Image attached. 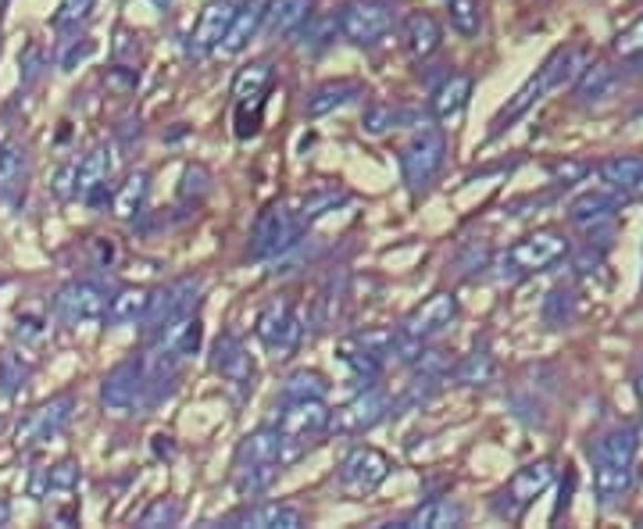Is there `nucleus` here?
<instances>
[{
	"label": "nucleus",
	"instance_id": "17",
	"mask_svg": "<svg viewBox=\"0 0 643 529\" xmlns=\"http://www.w3.org/2000/svg\"><path fill=\"white\" fill-rule=\"evenodd\" d=\"M72 408H75V400H72L69 394L51 397V400H47V405H40V408L32 411L29 419L19 426V437H14V444H19V447H32V444L54 440L58 433H61L64 426H69Z\"/></svg>",
	"mask_w": 643,
	"mask_h": 529
},
{
	"label": "nucleus",
	"instance_id": "52",
	"mask_svg": "<svg viewBox=\"0 0 643 529\" xmlns=\"http://www.w3.org/2000/svg\"><path fill=\"white\" fill-rule=\"evenodd\" d=\"M590 175V165L586 162H554L551 165V180L558 186H572V183H583Z\"/></svg>",
	"mask_w": 643,
	"mask_h": 529
},
{
	"label": "nucleus",
	"instance_id": "2",
	"mask_svg": "<svg viewBox=\"0 0 643 529\" xmlns=\"http://www.w3.org/2000/svg\"><path fill=\"white\" fill-rule=\"evenodd\" d=\"M333 411L326 408V397H304V400H283V408L276 415L279 437H283V465L297 461L312 447L318 433L329 429Z\"/></svg>",
	"mask_w": 643,
	"mask_h": 529
},
{
	"label": "nucleus",
	"instance_id": "34",
	"mask_svg": "<svg viewBox=\"0 0 643 529\" xmlns=\"http://www.w3.org/2000/svg\"><path fill=\"white\" fill-rule=\"evenodd\" d=\"M450 376L465 383V387H490L497 379V362L487 347H476L472 355H465L458 365H450Z\"/></svg>",
	"mask_w": 643,
	"mask_h": 529
},
{
	"label": "nucleus",
	"instance_id": "27",
	"mask_svg": "<svg viewBox=\"0 0 643 529\" xmlns=\"http://www.w3.org/2000/svg\"><path fill=\"white\" fill-rule=\"evenodd\" d=\"M636 447H640V437L636 429H608L604 437L593 440L590 447V458L593 465H633L636 461Z\"/></svg>",
	"mask_w": 643,
	"mask_h": 529
},
{
	"label": "nucleus",
	"instance_id": "47",
	"mask_svg": "<svg viewBox=\"0 0 643 529\" xmlns=\"http://www.w3.org/2000/svg\"><path fill=\"white\" fill-rule=\"evenodd\" d=\"M397 119H400V111L394 108V104H368L365 108V119H361V125H365V133H372V136H382V133H390L394 125H397Z\"/></svg>",
	"mask_w": 643,
	"mask_h": 529
},
{
	"label": "nucleus",
	"instance_id": "21",
	"mask_svg": "<svg viewBox=\"0 0 643 529\" xmlns=\"http://www.w3.org/2000/svg\"><path fill=\"white\" fill-rule=\"evenodd\" d=\"M400 40H405L411 58L426 61V58H432L440 51L443 29L429 11H411V14H405V22H400Z\"/></svg>",
	"mask_w": 643,
	"mask_h": 529
},
{
	"label": "nucleus",
	"instance_id": "29",
	"mask_svg": "<svg viewBox=\"0 0 643 529\" xmlns=\"http://www.w3.org/2000/svg\"><path fill=\"white\" fill-rule=\"evenodd\" d=\"M151 297H154V291H147V286H122L115 297H108L104 318L111 326L143 323V315H147V308H151Z\"/></svg>",
	"mask_w": 643,
	"mask_h": 529
},
{
	"label": "nucleus",
	"instance_id": "57",
	"mask_svg": "<svg viewBox=\"0 0 643 529\" xmlns=\"http://www.w3.org/2000/svg\"><path fill=\"white\" fill-rule=\"evenodd\" d=\"M636 397L643 400V368H640V376H636Z\"/></svg>",
	"mask_w": 643,
	"mask_h": 529
},
{
	"label": "nucleus",
	"instance_id": "14",
	"mask_svg": "<svg viewBox=\"0 0 643 529\" xmlns=\"http://www.w3.org/2000/svg\"><path fill=\"white\" fill-rule=\"evenodd\" d=\"M386 415H390V400H386L382 390L368 387V390H361L354 400H347L344 408H336V411H333L329 429H333V433H340V437H358V433L379 426V423L386 419Z\"/></svg>",
	"mask_w": 643,
	"mask_h": 529
},
{
	"label": "nucleus",
	"instance_id": "36",
	"mask_svg": "<svg viewBox=\"0 0 643 529\" xmlns=\"http://www.w3.org/2000/svg\"><path fill=\"white\" fill-rule=\"evenodd\" d=\"M272 61H251V65H244L236 72L233 79V98L236 101H257L265 98L268 87H272Z\"/></svg>",
	"mask_w": 643,
	"mask_h": 529
},
{
	"label": "nucleus",
	"instance_id": "3",
	"mask_svg": "<svg viewBox=\"0 0 643 529\" xmlns=\"http://www.w3.org/2000/svg\"><path fill=\"white\" fill-rule=\"evenodd\" d=\"M569 254V240L565 233L558 230H537L529 233L525 240H519L514 247H508L501 258L493 262L497 268V279H522V276H533V272L551 268L554 262H561Z\"/></svg>",
	"mask_w": 643,
	"mask_h": 529
},
{
	"label": "nucleus",
	"instance_id": "1",
	"mask_svg": "<svg viewBox=\"0 0 643 529\" xmlns=\"http://www.w3.org/2000/svg\"><path fill=\"white\" fill-rule=\"evenodd\" d=\"M590 65V58H586V47H561V51H554L551 58L543 61V65L525 79V83L519 87V93L497 111V119L490 122L493 125V136L497 133H504L511 122H519L522 115L533 104H540L543 98H551V93L558 90H565V87H575V79L579 72H583Z\"/></svg>",
	"mask_w": 643,
	"mask_h": 529
},
{
	"label": "nucleus",
	"instance_id": "44",
	"mask_svg": "<svg viewBox=\"0 0 643 529\" xmlns=\"http://www.w3.org/2000/svg\"><path fill=\"white\" fill-rule=\"evenodd\" d=\"M180 516H183V508H180V501H172V497H154V501L147 505L136 516V526H143V529H154V526H175L180 522Z\"/></svg>",
	"mask_w": 643,
	"mask_h": 529
},
{
	"label": "nucleus",
	"instance_id": "48",
	"mask_svg": "<svg viewBox=\"0 0 643 529\" xmlns=\"http://www.w3.org/2000/svg\"><path fill=\"white\" fill-rule=\"evenodd\" d=\"M93 4H96V0H61V8L54 14V26L58 29H79L90 19Z\"/></svg>",
	"mask_w": 643,
	"mask_h": 529
},
{
	"label": "nucleus",
	"instance_id": "49",
	"mask_svg": "<svg viewBox=\"0 0 643 529\" xmlns=\"http://www.w3.org/2000/svg\"><path fill=\"white\" fill-rule=\"evenodd\" d=\"M611 47H615L619 58H640L643 54V14H640L633 26H625Z\"/></svg>",
	"mask_w": 643,
	"mask_h": 529
},
{
	"label": "nucleus",
	"instance_id": "38",
	"mask_svg": "<svg viewBox=\"0 0 643 529\" xmlns=\"http://www.w3.org/2000/svg\"><path fill=\"white\" fill-rule=\"evenodd\" d=\"M329 379L318 368H297L283 379V400H304V397H326Z\"/></svg>",
	"mask_w": 643,
	"mask_h": 529
},
{
	"label": "nucleus",
	"instance_id": "55",
	"mask_svg": "<svg viewBox=\"0 0 643 529\" xmlns=\"http://www.w3.org/2000/svg\"><path fill=\"white\" fill-rule=\"evenodd\" d=\"M90 54H93V40H83V47L75 43L69 54H61V69H75V61H83Z\"/></svg>",
	"mask_w": 643,
	"mask_h": 529
},
{
	"label": "nucleus",
	"instance_id": "35",
	"mask_svg": "<svg viewBox=\"0 0 643 529\" xmlns=\"http://www.w3.org/2000/svg\"><path fill=\"white\" fill-rule=\"evenodd\" d=\"M25 180V147L19 140L0 143V197L11 201Z\"/></svg>",
	"mask_w": 643,
	"mask_h": 529
},
{
	"label": "nucleus",
	"instance_id": "6",
	"mask_svg": "<svg viewBox=\"0 0 643 529\" xmlns=\"http://www.w3.org/2000/svg\"><path fill=\"white\" fill-rule=\"evenodd\" d=\"M554 461L551 458H540V461H529L514 472L508 484L493 494V516L497 519H508V522H519L525 516V508L537 501V497L554 484Z\"/></svg>",
	"mask_w": 643,
	"mask_h": 529
},
{
	"label": "nucleus",
	"instance_id": "59",
	"mask_svg": "<svg viewBox=\"0 0 643 529\" xmlns=\"http://www.w3.org/2000/svg\"><path fill=\"white\" fill-rule=\"evenodd\" d=\"M640 526H643V519H640Z\"/></svg>",
	"mask_w": 643,
	"mask_h": 529
},
{
	"label": "nucleus",
	"instance_id": "60",
	"mask_svg": "<svg viewBox=\"0 0 643 529\" xmlns=\"http://www.w3.org/2000/svg\"><path fill=\"white\" fill-rule=\"evenodd\" d=\"M382 4H386V0H382Z\"/></svg>",
	"mask_w": 643,
	"mask_h": 529
},
{
	"label": "nucleus",
	"instance_id": "39",
	"mask_svg": "<svg viewBox=\"0 0 643 529\" xmlns=\"http://www.w3.org/2000/svg\"><path fill=\"white\" fill-rule=\"evenodd\" d=\"M340 301H344V276L336 279L329 276L326 286L318 291L315 304H312V318H315V329H329L336 323V315H340Z\"/></svg>",
	"mask_w": 643,
	"mask_h": 529
},
{
	"label": "nucleus",
	"instance_id": "25",
	"mask_svg": "<svg viewBox=\"0 0 643 529\" xmlns=\"http://www.w3.org/2000/svg\"><path fill=\"white\" fill-rule=\"evenodd\" d=\"M147 194H151V172L147 169L129 172L119 183L115 197H111V215L119 222H133L143 212V204H147Z\"/></svg>",
	"mask_w": 643,
	"mask_h": 529
},
{
	"label": "nucleus",
	"instance_id": "51",
	"mask_svg": "<svg viewBox=\"0 0 643 529\" xmlns=\"http://www.w3.org/2000/svg\"><path fill=\"white\" fill-rule=\"evenodd\" d=\"M47 479H51V490H75L83 472H79V465L72 458H64L54 465V469H47Z\"/></svg>",
	"mask_w": 643,
	"mask_h": 529
},
{
	"label": "nucleus",
	"instance_id": "12",
	"mask_svg": "<svg viewBox=\"0 0 643 529\" xmlns=\"http://www.w3.org/2000/svg\"><path fill=\"white\" fill-rule=\"evenodd\" d=\"M108 312V294L104 286H96L90 279H72L64 283L54 294V315L64 326H86V323H101Z\"/></svg>",
	"mask_w": 643,
	"mask_h": 529
},
{
	"label": "nucleus",
	"instance_id": "33",
	"mask_svg": "<svg viewBox=\"0 0 643 529\" xmlns=\"http://www.w3.org/2000/svg\"><path fill=\"white\" fill-rule=\"evenodd\" d=\"M161 344L172 347L180 358H190V355H197L201 344H204V323H201V315L197 312H190L183 318H175V323L157 336Z\"/></svg>",
	"mask_w": 643,
	"mask_h": 529
},
{
	"label": "nucleus",
	"instance_id": "30",
	"mask_svg": "<svg viewBox=\"0 0 643 529\" xmlns=\"http://www.w3.org/2000/svg\"><path fill=\"white\" fill-rule=\"evenodd\" d=\"M598 175L619 194H636L643 186V157L636 154H611L598 165Z\"/></svg>",
	"mask_w": 643,
	"mask_h": 529
},
{
	"label": "nucleus",
	"instance_id": "32",
	"mask_svg": "<svg viewBox=\"0 0 643 529\" xmlns=\"http://www.w3.org/2000/svg\"><path fill=\"white\" fill-rule=\"evenodd\" d=\"M593 490L604 508L619 505L633 490V465H593Z\"/></svg>",
	"mask_w": 643,
	"mask_h": 529
},
{
	"label": "nucleus",
	"instance_id": "28",
	"mask_svg": "<svg viewBox=\"0 0 643 529\" xmlns=\"http://www.w3.org/2000/svg\"><path fill=\"white\" fill-rule=\"evenodd\" d=\"M308 14H312V0H268L262 26L272 40H279V37L297 33V29L308 22Z\"/></svg>",
	"mask_w": 643,
	"mask_h": 529
},
{
	"label": "nucleus",
	"instance_id": "5",
	"mask_svg": "<svg viewBox=\"0 0 643 529\" xmlns=\"http://www.w3.org/2000/svg\"><path fill=\"white\" fill-rule=\"evenodd\" d=\"M304 222L289 204H268L262 215L254 218L251 230V258L254 262H268V258H283L286 251H294L300 244Z\"/></svg>",
	"mask_w": 643,
	"mask_h": 529
},
{
	"label": "nucleus",
	"instance_id": "37",
	"mask_svg": "<svg viewBox=\"0 0 643 529\" xmlns=\"http://www.w3.org/2000/svg\"><path fill=\"white\" fill-rule=\"evenodd\" d=\"M615 83H619L615 69H608V65H586L583 72H579V79H575V93H579V101L593 104V101H604L608 93L615 90Z\"/></svg>",
	"mask_w": 643,
	"mask_h": 529
},
{
	"label": "nucleus",
	"instance_id": "43",
	"mask_svg": "<svg viewBox=\"0 0 643 529\" xmlns=\"http://www.w3.org/2000/svg\"><path fill=\"white\" fill-rule=\"evenodd\" d=\"M543 318L554 329H565L572 318H575V294L565 291V286H558V291L547 294V301H543Z\"/></svg>",
	"mask_w": 643,
	"mask_h": 529
},
{
	"label": "nucleus",
	"instance_id": "22",
	"mask_svg": "<svg viewBox=\"0 0 643 529\" xmlns=\"http://www.w3.org/2000/svg\"><path fill=\"white\" fill-rule=\"evenodd\" d=\"M622 204V194L619 190H586V194H579L572 204H569V222H575V226H601L604 218L615 215V207Z\"/></svg>",
	"mask_w": 643,
	"mask_h": 529
},
{
	"label": "nucleus",
	"instance_id": "50",
	"mask_svg": "<svg viewBox=\"0 0 643 529\" xmlns=\"http://www.w3.org/2000/svg\"><path fill=\"white\" fill-rule=\"evenodd\" d=\"M207 190H212V175H207V169H201V165H190L186 172H183V183H180V197L183 201H201Z\"/></svg>",
	"mask_w": 643,
	"mask_h": 529
},
{
	"label": "nucleus",
	"instance_id": "11",
	"mask_svg": "<svg viewBox=\"0 0 643 529\" xmlns=\"http://www.w3.org/2000/svg\"><path fill=\"white\" fill-rule=\"evenodd\" d=\"M340 33L358 43V47H376L382 43L386 37H390L394 29V14L390 8L382 4V0H354V4H347L340 11Z\"/></svg>",
	"mask_w": 643,
	"mask_h": 529
},
{
	"label": "nucleus",
	"instance_id": "23",
	"mask_svg": "<svg viewBox=\"0 0 643 529\" xmlns=\"http://www.w3.org/2000/svg\"><path fill=\"white\" fill-rule=\"evenodd\" d=\"M461 522H465V511L458 501H450V497H429L397 529H455Z\"/></svg>",
	"mask_w": 643,
	"mask_h": 529
},
{
	"label": "nucleus",
	"instance_id": "53",
	"mask_svg": "<svg viewBox=\"0 0 643 529\" xmlns=\"http://www.w3.org/2000/svg\"><path fill=\"white\" fill-rule=\"evenodd\" d=\"M51 190L61 197V201H69V197H75V165H64L58 175H54V183H51Z\"/></svg>",
	"mask_w": 643,
	"mask_h": 529
},
{
	"label": "nucleus",
	"instance_id": "20",
	"mask_svg": "<svg viewBox=\"0 0 643 529\" xmlns=\"http://www.w3.org/2000/svg\"><path fill=\"white\" fill-rule=\"evenodd\" d=\"M469 98H472V75L469 72H450L429 98L432 122H455L461 111L469 108Z\"/></svg>",
	"mask_w": 643,
	"mask_h": 529
},
{
	"label": "nucleus",
	"instance_id": "9",
	"mask_svg": "<svg viewBox=\"0 0 643 529\" xmlns=\"http://www.w3.org/2000/svg\"><path fill=\"white\" fill-rule=\"evenodd\" d=\"M101 405L111 415H133L147 408V379H143V362L133 355L119 362L101 383Z\"/></svg>",
	"mask_w": 643,
	"mask_h": 529
},
{
	"label": "nucleus",
	"instance_id": "15",
	"mask_svg": "<svg viewBox=\"0 0 643 529\" xmlns=\"http://www.w3.org/2000/svg\"><path fill=\"white\" fill-rule=\"evenodd\" d=\"M458 297L455 294H447V291H440V294H432L429 301H422L418 308L400 323V329L397 333H405V336H411V340H432L437 333H443L450 323L458 318Z\"/></svg>",
	"mask_w": 643,
	"mask_h": 529
},
{
	"label": "nucleus",
	"instance_id": "40",
	"mask_svg": "<svg viewBox=\"0 0 643 529\" xmlns=\"http://www.w3.org/2000/svg\"><path fill=\"white\" fill-rule=\"evenodd\" d=\"M344 201H347L344 190H336V186H322V190H312V194H304V197H300V204H297V215H300L304 226H308V222L322 218L326 212H333V207H340Z\"/></svg>",
	"mask_w": 643,
	"mask_h": 529
},
{
	"label": "nucleus",
	"instance_id": "19",
	"mask_svg": "<svg viewBox=\"0 0 643 529\" xmlns=\"http://www.w3.org/2000/svg\"><path fill=\"white\" fill-rule=\"evenodd\" d=\"M265 8H268V0H247L244 8H236L233 22H229V29H225V37L215 51L222 58H236L239 51H247V43L257 37V29H262V22H265Z\"/></svg>",
	"mask_w": 643,
	"mask_h": 529
},
{
	"label": "nucleus",
	"instance_id": "13",
	"mask_svg": "<svg viewBox=\"0 0 643 529\" xmlns=\"http://www.w3.org/2000/svg\"><path fill=\"white\" fill-rule=\"evenodd\" d=\"M212 368L229 383L233 397H247L254 390V379H257V368L247 355L244 340L236 333H222L215 347H212Z\"/></svg>",
	"mask_w": 643,
	"mask_h": 529
},
{
	"label": "nucleus",
	"instance_id": "58",
	"mask_svg": "<svg viewBox=\"0 0 643 529\" xmlns=\"http://www.w3.org/2000/svg\"><path fill=\"white\" fill-rule=\"evenodd\" d=\"M151 4H154V8H169V4H172V0H151Z\"/></svg>",
	"mask_w": 643,
	"mask_h": 529
},
{
	"label": "nucleus",
	"instance_id": "42",
	"mask_svg": "<svg viewBox=\"0 0 643 529\" xmlns=\"http://www.w3.org/2000/svg\"><path fill=\"white\" fill-rule=\"evenodd\" d=\"M29 373H32V365L22 358V350H0V390L4 394L22 390Z\"/></svg>",
	"mask_w": 643,
	"mask_h": 529
},
{
	"label": "nucleus",
	"instance_id": "54",
	"mask_svg": "<svg viewBox=\"0 0 643 529\" xmlns=\"http://www.w3.org/2000/svg\"><path fill=\"white\" fill-rule=\"evenodd\" d=\"M19 336L22 340H43V318L19 315Z\"/></svg>",
	"mask_w": 643,
	"mask_h": 529
},
{
	"label": "nucleus",
	"instance_id": "26",
	"mask_svg": "<svg viewBox=\"0 0 643 529\" xmlns=\"http://www.w3.org/2000/svg\"><path fill=\"white\" fill-rule=\"evenodd\" d=\"M229 526H244V529H300L304 526V511L294 505H254L247 511H239Z\"/></svg>",
	"mask_w": 643,
	"mask_h": 529
},
{
	"label": "nucleus",
	"instance_id": "4",
	"mask_svg": "<svg viewBox=\"0 0 643 529\" xmlns=\"http://www.w3.org/2000/svg\"><path fill=\"white\" fill-rule=\"evenodd\" d=\"M443 162H447V136L437 122H422L405 147H400V172H405V183L415 194L437 180Z\"/></svg>",
	"mask_w": 643,
	"mask_h": 529
},
{
	"label": "nucleus",
	"instance_id": "18",
	"mask_svg": "<svg viewBox=\"0 0 643 529\" xmlns=\"http://www.w3.org/2000/svg\"><path fill=\"white\" fill-rule=\"evenodd\" d=\"M233 14H236L233 0H207L197 26H193V33H190L186 51L193 58H204L207 51H215L225 37V29H229V22H233Z\"/></svg>",
	"mask_w": 643,
	"mask_h": 529
},
{
	"label": "nucleus",
	"instance_id": "46",
	"mask_svg": "<svg viewBox=\"0 0 643 529\" xmlns=\"http://www.w3.org/2000/svg\"><path fill=\"white\" fill-rule=\"evenodd\" d=\"M262 111H265V98L257 101H236V136L251 140L262 130Z\"/></svg>",
	"mask_w": 643,
	"mask_h": 529
},
{
	"label": "nucleus",
	"instance_id": "24",
	"mask_svg": "<svg viewBox=\"0 0 643 529\" xmlns=\"http://www.w3.org/2000/svg\"><path fill=\"white\" fill-rule=\"evenodd\" d=\"M365 93V87L358 83V79H333V83H322L312 98H308V119H326L333 115V111L347 108L350 101H358Z\"/></svg>",
	"mask_w": 643,
	"mask_h": 529
},
{
	"label": "nucleus",
	"instance_id": "16",
	"mask_svg": "<svg viewBox=\"0 0 643 529\" xmlns=\"http://www.w3.org/2000/svg\"><path fill=\"white\" fill-rule=\"evenodd\" d=\"M119 154L111 143H96V147L75 165V197L86 204H101V197L108 194V180L115 175Z\"/></svg>",
	"mask_w": 643,
	"mask_h": 529
},
{
	"label": "nucleus",
	"instance_id": "45",
	"mask_svg": "<svg viewBox=\"0 0 643 529\" xmlns=\"http://www.w3.org/2000/svg\"><path fill=\"white\" fill-rule=\"evenodd\" d=\"M340 33V22H336V14H322V19H312L308 14V37H304V51H322V47H329Z\"/></svg>",
	"mask_w": 643,
	"mask_h": 529
},
{
	"label": "nucleus",
	"instance_id": "7",
	"mask_svg": "<svg viewBox=\"0 0 643 529\" xmlns=\"http://www.w3.org/2000/svg\"><path fill=\"white\" fill-rule=\"evenodd\" d=\"M254 333H257V340H262L272 350V358L283 362V358H289L300 347L304 312L289 297H276V301H268L262 312H257Z\"/></svg>",
	"mask_w": 643,
	"mask_h": 529
},
{
	"label": "nucleus",
	"instance_id": "10",
	"mask_svg": "<svg viewBox=\"0 0 643 529\" xmlns=\"http://www.w3.org/2000/svg\"><path fill=\"white\" fill-rule=\"evenodd\" d=\"M390 476V458L376 447H350V451L340 458V469H336V484L347 497H365L386 484Z\"/></svg>",
	"mask_w": 643,
	"mask_h": 529
},
{
	"label": "nucleus",
	"instance_id": "56",
	"mask_svg": "<svg viewBox=\"0 0 643 529\" xmlns=\"http://www.w3.org/2000/svg\"><path fill=\"white\" fill-rule=\"evenodd\" d=\"M8 519H11V505L0 497V526H8Z\"/></svg>",
	"mask_w": 643,
	"mask_h": 529
},
{
	"label": "nucleus",
	"instance_id": "8",
	"mask_svg": "<svg viewBox=\"0 0 643 529\" xmlns=\"http://www.w3.org/2000/svg\"><path fill=\"white\" fill-rule=\"evenodd\" d=\"M201 304V279L193 276H183V279H172L169 286H161L151 297V308L143 315V333H147V340H157L161 333H165L175 318H183L190 312H197Z\"/></svg>",
	"mask_w": 643,
	"mask_h": 529
},
{
	"label": "nucleus",
	"instance_id": "41",
	"mask_svg": "<svg viewBox=\"0 0 643 529\" xmlns=\"http://www.w3.org/2000/svg\"><path fill=\"white\" fill-rule=\"evenodd\" d=\"M447 14H450V29H455L458 37H465V40L479 37V29H482L479 0H447Z\"/></svg>",
	"mask_w": 643,
	"mask_h": 529
},
{
	"label": "nucleus",
	"instance_id": "31",
	"mask_svg": "<svg viewBox=\"0 0 643 529\" xmlns=\"http://www.w3.org/2000/svg\"><path fill=\"white\" fill-rule=\"evenodd\" d=\"M283 461H247V465H233V490L239 497H257L265 494L272 484L279 479Z\"/></svg>",
	"mask_w": 643,
	"mask_h": 529
}]
</instances>
